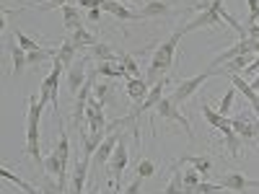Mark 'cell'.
Instances as JSON below:
<instances>
[{
	"label": "cell",
	"instance_id": "cell-1",
	"mask_svg": "<svg viewBox=\"0 0 259 194\" xmlns=\"http://www.w3.org/2000/svg\"><path fill=\"white\" fill-rule=\"evenodd\" d=\"M182 36H184V31H182V26H179L166 41H161V44L153 50V57H150L148 73H145L148 85H156V83L171 70V65H174V60H177V47H179Z\"/></svg>",
	"mask_w": 259,
	"mask_h": 194
},
{
	"label": "cell",
	"instance_id": "cell-2",
	"mask_svg": "<svg viewBox=\"0 0 259 194\" xmlns=\"http://www.w3.org/2000/svg\"><path fill=\"white\" fill-rule=\"evenodd\" d=\"M41 112H45V104H41L36 96H29L26 101V148L24 153L31 156L36 161V166L45 168V158H41V150H39V119Z\"/></svg>",
	"mask_w": 259,
	"mask_h": 194
},
{
	"label": "cell",
	"instance_id": "cell-3",
	"mask_svg": "<svg viewBox=\"0 0 259 194\" xmlns=\"http://www.w3.org/2000/svg\"><path fill=\"white\" fill-rule=\"evenodd\" d=\"M215 75V70H205V73H200V75H194V78H187V80H182L179 85H177V88L174 91H171L168 96L171 99H174V104L179 106V104H184V101H189L194 93H197V88H200V85L207 80V78H212Z\"/></svg>",
	"mask_w": 259,
	"mask_h": 194
},
{
	"label": "cell",
	"instance_id": "cell-4",
	"mask_svg": "<svg viewBox=\"0 0 259 194\" xmlns=\"http://www.w3.org/2000/svg\"><path fill=\"white\" fill-rule=\"evenodd\" d=\"M231 129L241 140H256L259 137V117L256 114H249V112H241L231 119Z\"/></svg>",
	"mask_w": 259,
	"mask_h": 194
},
{
	"label": "cell",
	"instance_id": "cell-5",
	"mask_svg": "<svg viewBox=\"0 0 259 194\" xmlns=\"http://www.w3.org/2000/svg\"><path fill=\"white\" fill-rule=\"evenodd\" d=\"M156 114H158V119H168V122H179L184 129H187V135L189 137H194V132H192V124H189V119L179 112V106L174 104V99L171 96H163L161 101H158V106H156Z\"/></svg>",
	"mask_w": 259,
	"mask_h": 194
},
{
	"label": "cell",
	"instance_id": "cell-6",
	"mask_svg": "<svg viewBox=\"0 0 259 194\" xmlns=\"http://www.w3.org/2000/svg\"><path fill=\"white\" fill-rule=\"evenodd\" d=\"M127 161H130V148H127V135H122V140L117 142L114 153H112V161H109L112 179H114V189H119V184H117V181H122V176H124Z\"/></svg>",
	"mask_w": 259,
	"mask_h": 194
},
{
	"label": "cell",
	"instance_id": "cell-7",
	"mask_svg": "<svg viewBox=\"0 0 259 194\" xmlns=\"http://www.w3.org/2000/svg\"><path fill=\"white\" fill-rule=\"evenodd\" d=\"M68 91L75 96L80 88H83V83L89 80V57H78L70 68H68Z\"/></svg>",
	"mask_w": 259,
	"mask_h": 194
},
{
	"label": "cell",
	"instance_id": "cell-8",
	"mask_svg": "<svg viewBox=\"0 0 259 194\" xmlns=\"http://www.w3.org/2000/svg\"><path fill=\"white\" fill-rule=\"evenodd\" d=\"M223 189H231V191H239V194H249V189L251 186H259V181L256 179H246L241 171H228V174H223L221 176V181H218Z\"/></svg>",
	"mask_w": 259,
	"mask_h": 194
},
{
	"label": "cell",
	"instance_id": "cell-9",
	"mask_svg": "<svg viewBox=\"0 0 259 194\" xmlns=\"http://www.w3.org/2000/svg\"><path fill=\"white\" fill-rule=\"evenodd\" d=\"M122 129H114V132H109L104 137V142L99 145V150H96V156H94V161L99 163V166H106L112 161V153H114V148H117V142L122 140Z\"/></svg>",
	"mask_w": 259,
	"mask_h": 194
},
{
	"label": "cell",
	"instance_id": "cell-10",
	"mask_svg": "<svg viewBox=\"0 0 259 194\" xmlns=\"http://www.w3.org/2000/svg\"><path fill=\"white\" fill-rule=\"evenodd\" d=\"M231 83H233V88L239 91V93H244V99H249V104H251V112L259 117V93L251 88V83L239 73V75H231Z\"/></svg>",
	"mask_w": 259,
	"mask_h": 194
},
{
	"label": "cell",
	"instance_id": "cell-11",
	"mask_svg": "<svg viewBox=\"0 0 259 194\" xmlns=\"http://www.w3.org/2000/svg\"><path fill=\"white\" fill-rule=\"evenodd\" d=\"M200 114L207 119V124H210V127L221 129L223 135H231V132H233V129H231V119H228V117H223V114H218V109H210L207 104H202V106H200Z\"/></svg>",
	"mask_w": 259,
	"mask_h": 194
},
{
	"label": "cell",
	"instance_id": "cell-12",
	"mask_svg": "<svg viewBox=\"0 0 259 194\" xmlns=\"http://www.w3.org/2000/svg\"><path fill=\"white\" fill-rule=\"evenodd\" d=\"M8 52H11V60H13V73H11V78L18 80L21 73H24V68L29 65V62H26V50H21L16 39H8Z\"/></svg>",
	"mask_w": 259,
	"mask_h": 194
},
{
	"label": "cell",
	"instance_id": "cell-13",
	"mask_svg": "<svg viewBox=\"0 0 259 194\" xmlns=\"http://www.w3.org/2000/svg\"><path fill=\"white\" fill-rule=\"evenodd\" d=\"M89 166H91V158H80L73 176H70V194H85L83 186H85V176H89Z\"/></svg>",
	"mask_w": 259,
	"mask_h": 194
},
{
	"label": "cell",
	"instance_id": "cell-14",
	"mask_svg": "<svg viewBox=\"0 0 259 194\" xmlns=\"http://www.w3.org/2000/svg\"><path fill=\"white\" fill-rule=\"evenodd\" d=\"M127 96L133 99V104H140V101H145V96L150 93V85H148V80L145 78H127Z\"/></svg>",
	"mask_w": 259,
	"mask_h": 194
},
{
	"label": "cell",
	"instance_id": "cell-15",
	"mask_svg": "<svg viewBox=\"0 0 259 194\" xmlns=\"http://www.w3.org/2000/svg\"><path fill=\"white\" fill-rule=\"evenodd\" d=\"M161 16H171V8H168L166 0H150V3H145L138 11L140 21H145V18H161Z\"/></svg>",
	"mask_w": 259,
	"mask_h": 194
},
{
	"label": "cell",
	"instance_id": "cell-16",
	"mask_svg": "<svg viewBox=\"0 0 259 194\" xmlns=\"http://www.w3.org/2000/svg\"><path fill=\"white\" fill-rule=\"evenodd\" d=\"M80 135H83V158H91L94 161V156H96L99 145L104 142L106 132H80Z\"/></svg>",
	"mask_w": 259,
	"mask_h": 194
},
{
	"label": "cell",
	"instance_id": "cell-17",
	"mask_svg": "<svg viewBox=\"0 0 259 194\" xmlns=\"http://www.w3.org/2000/svg\"><path fill=\"white\" fill-rule=\"evenodd\" d=\"M101 11H106V13L117 16L119 21H140V18H138V13L127 11V8L119 3V0H104V3H101Z\"/></svg>",
	"mask_w": 259,
	"mask_h": 194
},
{
	"label": "cell",
	"instance_id": "cell-18",
	"mask_svg": "<svg viewBox=\"0 0 259 194\" xmlns=\"http://www.w3.org/2000/svg\"><path fill=\"white\" fill-rule=\"evenodd\" d=\"M55 119H57V124H60V140H57L55 150H57V156L62 158V163L68 166V163H70V137H68V129H65V124H62L60 114H57Z\"/></svg>",
	"mask_w": 259,
	"mask_h": 194
},
{
	"label": "cell",
	"instance_id": "cell-19",
	"mask_svg": "<svg viewBox=\"0 0 259 194\" xmlns=\"http://www.w3.org/2000/svg\"><path fill=\"white\" fill-rule=\"evenodd\" d=\"M57 60H60V62L65 65V70H68L70 65H73V62L78 60V47L73 44V41H70L68 36H65V39H62V44L57 47Z\"/></svg>",
	"mask_w": 259,
	"mask_h": 194
},
{
	"label": "cell",
	"instance_id": "cell-20",
	"mask_svg": "<svg viewBox=\"0 0 259 194\" xmlns=\"http://www.w3.org/2000/svg\"><path fill=\"white\" fill-rule=\"evenodd\" d=\"M68 39L78 47V52H80V50H85V47H94L96 41H99V39H96V34L85 31L83 26H80V29H75V31H70V34H68Z\"/></svg>",
	"mask_w": 259,
	"mask_h": 194
},
{
	"label": "cell",
	"instance_id": "cell-21",
	"mask_svg": "<svg viewBox=\"0 0 259 194\" xmlns=\"http://www.w3.org/2000/svg\"><path fill=\"white\" fill-rule=\"evenodd\" d=\"M0 176H3L6 181H11L13 186H18L21 191H26V194H41V189H36L34 184H29V181H24V179H21V176H16V174H13V171H8L6 166H3V168H0Z\"/></svg>",
	"mask_w": 259,
	"mask_h": 194
},
{
	"label": "cell",
	"instance_id": "cell-22",
	"mask_svg": "<svg viewBox=\"0 0 259 194\" xmlns=\"http://www.w3.org/2000/svg\"><path fill=\"white\" fill-rule=\"evenodd\" d=\"M163 194H187L184 191V174H182V166L179 163L171 168V181H168V186H166Z\"/></svg>",
	"mask_w": 259,
	"mask_h": 194
},
{
	"label": "cell",
	"instance_id": "cell-23",
	"mask_svg": "<svg viewBox=\"0 0 259 194\" xmlns=\"http://www.w3.org/2000/svg\"><path fill=\"white\" fill-rule=\"evenodd\" d=\"M60 11H62V18H65V29H68V31H75V29H80V26H83L80 13H78V8H75V6H62Z\"/></svg>",
	"mask_w": 259,
	"mask_h": 194
},
{
	"label": "cell",
	"instance_id": "cell-24",
	"mask_svg": "<svg viewBox=\"0 0 259 194\" xmlns=\"http://www.w3.org/2000/svg\"><path fill=\"white\" fill-rule=\"evenodd\" d=\"M91 52H94V57L99 62H119V55L109 44H104V41H96V44L91 47Z\"/></svg>",
	"mask_w": 259,
	"mask_h": 194
},
{
	"label": "cell",
	"instance_id": "cell-25",
	"mask_svg": "<svg viewBox=\"0 0 259 194\" xmlns=\"http://www.w3.org/2000/svg\"><path fill=\"white\" fill-rule=\"evenodd\" d=\"M179 161H182V163H192V166L202 174V179L212 171V161H210V158H205V156H182Z\"/></svg>",
	"mask_w": 259,
	"mask_h": 194
},
{
	"label": "cell",
	"instance_id": "cell-26",
	"mask_svg": "<svg viewBox=\"0 0 259 194\" xmlns=\"http://www.w3.org/2000/svg\"><path fill=\"white\" fill-rule=\"evenodd\" d=\"M94 99H96L101 106H109V104L114 101L112 85H109V83H96V85H94Z\"/></svg>",
	"mask_w": 259,
	"mask_h": 194
},
{
	"label": "cell",
	"instance_id": "cell-27",
	"mask_svg": "<svg viewBox=\"0 0 259 194\" xmlns=\"http://www.w3.org/2000/svg\"><path fill=\"white\" fill-rule=\"evenodd\" d=\"M65 168H68V166L62 163V158L57 156V150H52V153H50V156L45 158V171H47L50 176H60Z\"/></svg>",
	"mask_w": 259,
	"mask_h": 194
},
{
	"label": "cell",
	"instance_id": "cell-28",
	"mask_svg": "<svg viewBox=\"0 0 259 194\" xmlns=\"http://www.w3.org/2000/svg\"><path fill=\"white\" fill-rule=\"evenodd\" d=\"M200 176H202V174H200L194 166H192V168H184V191H187V194L197 191V186H200V181H202Z\"/></svg>",
	"mask_w": 259,
	"mask_h": 194
},
{
	"label": "cell",
	"instance_id": "cell-29",
	"mask_svg": "<svg viewBox=\"0 0 259 194\" xmlns=\"http://www.w3.org/2000/svg\"><path fill=\"white\" fill-rule=\"evenodd\" d=\"M13 36H16V41H18V47H21V50H26V52L41 50V47H39V39H34V36L24 34L21 29H13Z\"/></svg>",
	"mask_w": 259,
	"mask_h": 194
},
{
	"label": "cell",
	"instance_id": "cell-30",
	"mask_svg": "<svg viewBox=\"0 0 259 194\" xmlns=\"http://www.w3.org/2000/svg\"><path fill=\"white\" fill-rule=\"evenodd\" d=\"M119 62L124 65V70H127L130 78H145V75H140V65L135 62L133 55H119Z\"/></svg>",
	"mask_w": 259,
	"mask_h": 194
},
{
	"label": "cell",
	"instance_id": "cell-31",
	"mask_svg": "<svg viewBox=\"0 0 259 194\" xmlns=\"http://www.w3.org/2000/svg\"><path fill=\"white\" fill-rule=\"evenodd\" d=\"M226 150H228L231 158H239V153H241V137L236 135V132L226 135Z\"/></svg>",
	"mask_w": 259,
	"mask_h": 194
},
{
	"label": "cell",
	"instance_id": "cell-32",
	"mask_svg": "<svg viewBox=\"0 0 259 194\" xmlns=\"http://www.w3.org/2000/svg\"><path fill=\"white\" fill-rule=\"evenodd\" d=\"M236 93H239V91H236L233 85H231V88L223 93V99H221V106H218V114L228 117V112H231V106H233V99H236Z\"/></svg>",
	"mask_w": 259,
	"mask_h": 194
},
{
	"label": "cell",
	"instance_id": "cell-33",
	"mask_svg": "<svg viewBox=\"0 0 259 194\" xmlns=\"http://www.w3.org/2000/svg\"><path fill=\"white\" fill-rule=\"evenodd\" d=\"M153 174H156V163L150 161V158H140L138 161V176L140 179H150Z\"/></svg>",
	"mask_w": 259,
	"mask_h": 194
},
{
	"label": "cell",
	"instance_id": "cell-34",
	"mask_svg": "<svg viewBox=\"0 0 259 194\" xmlns=\"http://www.w3.org/2000/svg\"><path fill=\"white\" fill-rule=\"evenodd\" d=\"M41 194H60V181H57V176L41 179Z\"/></svg>",
	"mask_w": 259,
	"mask_h": 194
},
{
	"label": "cell",
	"instance_id": "cell-35",
	"mask_svg": "<svg viewBox=\"0 0 259 194\" xmlns=\"http://www.w3.org/2000/svg\"><path fill=\"white\" fill-rule=\"evenodd\" d=\"M223 186L221 184H210V181H200V186H197V191L194 194H218Z\"/></svg>",
	"mask_w": 259,
	"mask_h": 194
},
{
	"label": "cell",
	"instance_id": "cell-36",
	"mask_svg": "<svg viewBox=\"0 0 259 194\" xmlns=\"http://www.w3.org/2000/svg\"><path fill=\"white\" fill-rule=\"evenodd\" d=\"M140 191H143V179L140 176H135V181H130V186L122 189V194H140Z\"/></svg>",
	"mask_w": 259,
	"mask_h": 194
},
{
	"label": "cell",
	"instance_id": "cell-37",
	"mask_svg": "<svg viewBox=\"0 0 259 194\" xmlns=\"http://www.w3.org/2000/svg\"><path fill=\"white\" fill-rule=\"evenodd\" d=\"M104 0H78V8H85V11H91V8H101Z\"/></svg>",
	"mask_w": 259,
	"mask_h": 194
},
{
	"label": "cell",
	"instance_id": "cell-38",
	"mask_svg": "<svg viewBox=\"0 0 259 194\" xmlns=\"http://www.w3.org/2000/svg\"><path fill=\"white\" fill-rule=\"evenodd\" d=\"M207 8H210V0H194V3L189 6V11H200V13L207 11Z\"/></svg>",
	"mask_w": 259,
	"mask_h": 194
},
{
	"label": "cell",
	"instance_id": "cell-39",
	"mask_svg": "<svg viewBox=\"0 0 259 194\" xmlns=\"http://www.w3.org/2000/svg\"><path fill=\"white\" fill-rule=\"evenodd\" d=\"M246 36L259 39V24H246Z\"/></svg>",
	"mask_w": 259,
	"mask_h": 194
},
{
	"label": "cell",
	"instance_id": "cell-40",
	"mask_svg": "<svg viewBox=\"0 0 259 194\" xmlns=\"http://www.w3.org/2000/svg\"><path fill=\"white\" fill-rule=\"evenodd\" d=\"M85 18H89V21H99L101 18V8H91L89 13H85Z\"/></svg>",
	"mask_w": 259,
	"mask_h": 194
},
{
	"label": "cell",
	"instance_id": "cell-41",
	"mask_svg": "<svg viewBox=\"0 0 259 194\" xmlns=\"http://www.w3.org/2000/svg\"><path fill=\"white\" fill-rule=\"evenodd\" d=\"M251 88L259 93V73H256V75H254V80H251Z\"/></svg>",
	"mask_w": 259,
	"mask_h": 194
},
{
	"label": "cell",
	"instance_id": "cell-42",
	"mask_svg": "<svg viewBox=\"0 0 259 194\" xmlns=\"http://www.w3.org/2000/svg\"><path fill=\"white\" fill-rule=\"evenodd\" d=\"M85 194H101L99 189H89V191H85Z\"/></svg>",
	"mask_w": 259,
	"mask_h": 194
},
{
	"label": "cell",
	"instance_id": "cell-43",
	"mask_svg": "<svg viewBox=\"0 0 259 194\" xmlns=\"http://www.w3.org/2000/svg\"><path fill=\"white\" fill-rule=\"evenodd\" d=\"M119 3H138V0H119Z\"/></svg>",
	"mask_w": 259,
	"mask_h": 194
},
{
	"label": "cell",
	"instance_id": "cell-44",
	"mask_svg": "<svg viewBox=\"0 0 259 194\" xmlns=\"http://www.w3.org/2000/svg\"><path fill=\"white\" fill-rule=\"evenodd\" d=\"M60 194H70V191H60Z\"/></svg>",
	"mask_w": 259,
	"mask_h": 194
},
{
	"label": "cell",
	"instance_id": "cell-45",
	"mask_svg": "<svg viewBox=\"0 0 259 194\" xmlns=\"http://www.w3.org/2000/svg\"><path fill=\"white\" fill-rule=\"evenodd\" d=\"M256 140H259V137H256Z\"/></svg>",
	"mask_w": 259,
	"mask_h": 194
}]
</instances>
